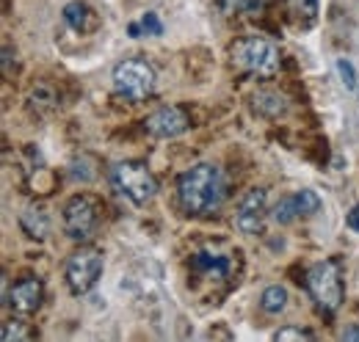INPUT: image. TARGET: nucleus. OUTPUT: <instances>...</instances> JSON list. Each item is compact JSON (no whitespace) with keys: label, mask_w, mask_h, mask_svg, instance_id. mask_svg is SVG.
Segmentation results:
<instances>
[{"label":"nucleus","mask_w":359,"mask_h":342,"mask_svg":"<svg viewBox=\"0 0 359 342\" xmlns=\"http://www.w3.org/2000/svg\"><path fill=\"white\" fill-rule=\"evenodd\" d=\"M255 111H257L260 116H266V119H276V116H282V114L287 111V102H285L282 94L263 88V91L255 94Z\"/></svg>","instance_id":"obj_13"},{"label":"nucleus","mask_w":359,"mask_h":342,"mask_svg":"<svg viewBox=\"0 0 359 342\" xmlns=\"http://www.w3.org/2000/svg\"><path fill=\"white\" fill-rule=\"evenodd\" d=\"M271 215H273V221H276V224H293V221L299 218L296 196H285V199H279Z\"/></svg>","instance_id":"obj_18"},{"label":"nucleus","mask_w":359,"mask_h":342,"mask_svg":"<svg viewBox=\"0 0 359 342\" xmlns=\"http://www.w3.org/2000/svg\"><path fill=\"white\" fill-rule=\"evenodd\" d=\"M191 265H194V271H199V273H205V276H210V279H224L226 273H229L226 256L216 254V252H210V249L196 252L194 259H191Z\"/></svg>","instance_id":"obj_12"},{"label":"nucleus","mask_w":359,"mask_h":342,"mask_svg":"<svg viewBox=\"0 0 359 342\" xmlns=\"http://www.w3.org/2000/svg\"><path fill=\"white\" fill-rule=\"evenodd\" d=\"M287 3H290V11L296 14L299 22L313 25L315 17H318V0H287Z\"/></svg>","instance_id":"obj_19"},{"label":"nucleus","mask_w":359,"mask_h":342,"mask_svg":"<svg viewBox=\"0 0 359 342\" xmlns=\"http://www.w3.org/2000/svg\"><path fill=\"white\" fill-rule=\"evenodd\" d=\"M20 226L28 232V238H36V240H45L47 229H50L45 210H39V207H28L25 213L20 215Z\"/></svg>","instance_id":"obj_15"},{"label":"nucleus","mask_w":359,"mask_h":342,"mask_svg":"<svg viewBox=\"0 0 359 342\" xmlns=\"http://www.w3.org/2000/svg\"><path fill=\"white\" fill-rule=\"evenodd\" d=\"M177 199L185 215L205 218L222 210L226 199L224 174L213 163H199L194 169L182 171L177 179Z\"/></svg>","instance_id":"obj_1"},{"label":"nucleus","mask_w":359,"mask_h":342,"mask_svg":"<svg viewBox=\"0 0 359 342\" xmlns=\"http://www.w3.org/2000/svg\"><path fill=\"white\" fill-rule=\"evenodd\" d=\"M296 205H299V215H315L320 210V196L310 188H304L296 193Z\"/></svg>","instance_id":"obj_20"},{"label":"nucleus","mask_w":359,"mask_h":342,"mask_svg":"<svg viewBox=\"0 0 359 342\" xmlns=\"http://www.w3.org/2000/svg\"><path fill=\"white\" fill-rule=\"evenodd\" d=\"M3 72H6V75L11 72V47H8V44L3 47Z\"/></svg>","instance_id":"obj_26"},{"label":"nucleus","mask_w":359,"mask_h":342,"mask_svg":"<svg viewBox=\"0 0 359 342\" xmlns=\"http://www.w3.org/2000/svg\"><path fill=\"white\" fill-rule=\"evenodd\" d=\"M64 22H67L75 34H89V31H94V28L100 25V17L91 11L86 3L72 0V3L64 6Z\"/></svg>","instance_id":"obj_11"},{"label":"nucleus","mask_w":359,"mask_h":342,"mask_svg":"<svg viewBox=\"0 0 359 342\" xmlns=\"http://www.w3.org/2000/svg\"><path fill=\"white\" fill-rule=\"evenodd\" d=\"M141 28H144V34H147V36H161V34H163V22L158 20V14H155V11H147V14H144Z\"/></svg>","instance_id":"obj_24"},{"label":"nucleus","mask_w":359,"mask_h":342,"mask_svg":"<svg viewBox=\"0 0 359 342\" xmlns=\"http://www.w3.org/2000/svg\"><path fill=\"white\" fill-rule=\"evenodd\" d=\"M229 58L238 69L260 75V78H273L279 69V50L263 39V36H243L229 47Z\"/></svg>","instance_id":"obj_3"},{"label":"nucleus","mask_w":359,"mask_h":342,"mask_svg":"<svg viewBox=\"0 0 359 342\" xmlns=\"http://www.w3.org/2000/svg\"><path fill=\"white\" fill-rule=\"evenodd\" d=\"M141 31H144L141 25H130V36H133V39H138V36H141Z\"/></svg>","instance_id":"obj_28"},{"label":"nucleus","mask_w":359,"mask_h":342,"mask_svg":"<svg viewBox=\"0 0 359 342\" xmlns=\"http://www.w3.org/2000/svg\"><path fill=\"white\" fill-rule=\"evenodd\" d=\"M100 221V202L89 193H78L64 207V232L72 240H89Z\"/></svg>","instance_id":"obj_7"},{"label":"nucleus","mask_w":359,"mask_h":342,"mask_svg":"<svg viewBox=\"0 0 359 342\" xmlns=\"http://www.w3.org/2000/svg\"><path fill=\"white\" fill-rule=\"evenodd\" d=\"M219 11L232 17V14H257L263 0H216Z\"/></svg>","instance_id":"obj_17"},{"label":"nucleus","mask_w":359,"mask_h":342,"mask_svg":"<svg viewBox=\"0 0 359 342\" xmlns=\"http://www.w3.org/2000/svg\"><path fill=\"white\" fill-rule=\"evenodd\" d=\"M343 340H348V342L359 340V323H354V326H348V329L343 331Z\"/></svg>","instance_id":"obj_27"},{"label":"nucleus","mask_w":359,"mask_h":342,"mask_svg":"<svg viewBox=\"0 0 359 342\" xmlns=\"http://www.w3.org/2000/svg\"><path fill=\"white\" fill-rule=\"evenodd\" d=\"M34 334L25 329V323H20V320H8V323H3V331H0V340L3 342H22V340H31Z\"/></svg>","instance_id":"obj_21"},{"label":"nucleus","mask_w":359,"mask_h":342,"mask_svg":"<svg viewBox=\"0 0 359 342\" xmlns=\"http://www.w3.org/2000/svg\"><path fill=\"white\" fill-rule=\"evenodd\" d=\"M337 75L346 88H357V72H354V64L348 58H337Z\"/></svg>","instance_id":"obj_22"},{"label":"nucleus","mask_w":359,"mask_h":342,"mask_svg":"<svg viewBox=\"0 0 359 342\" xmlns=\"http://www.w3.org/2000/svg\"><path fill=\"white\" fill-rule=\"evenodd\" d=\"M42 299H45V287L36 276H25L11 290H6V303L17 315H34L42 306Z\"/></svg>","instance_id":"obj_10"},{"label":"nucleus","mask_w":359,"mask_h":342,"mask_svg":"<svg viewBox=\"0 0 359 342\" xmlns=\"http://www.w3.org/2000/svg\"><path fill=\"white\" fill-rule=\"evenodd\" d=\"M111 182L119 193H125L133 205L144 207L158 196V179L141 160H125L111 169Z\"/></svg>","instance_id":"obj_4"},{"label":"nucleus","mask_w":359,"mask_h":342,"mask_svg":"<svg viewBox=\"0 0 359 342\" xmlns=\"http://www.w3.org/2000/svg\"><path fill=\"white\" fill-rule=\"evenodd\" d=\"M28 105H31V111H36V114H53V111L58 108V94L53 91V86L39 83L31 88Z\"/></svg>","instance_id":"obj_14"},{"label":"nucleus","mask_w":359,"mask_h":342,"mask_svg":"<svg viewBox=\"0 0 359 342\" xmlns=\"http://www.w3.org/2000/svg\"><path fill=\"white\" fill-rule=\"evenodd\" d=\"M346 224H348V229L359 232V205L351 207V213H348V218H346Z\"/></svg>","instance_id":"obj_25"},{"label":"nucleus","mask_w":359,"mask_h":342,"mask_svg":"<svg viewBox=\"0 0 359 342\" xmlns=\"http://www.w3.org/2000/svg\"><path fill=\"white\" fill-rule=\"evenodd\" d=\"M266 213H269V193H266V188H252L243 199H241V205H238V210H235V226H238V232L241 235H260L263 232V226H266Z\"/></svg>","instance_id":"obj_8"},{"label":"nucleus","mask_w":359,"mask_h":342,"mask_svg":"<svg viewBox=\"0 0 359 342\" xmlns=\"http://www.w3.org/2000/svg\"><path fill=\"white\" fill-rule=\"evenodd\" d=\"M273 340L276 342H287V340H315L313 331H307V329H293V326H287V329H279L276 334H273Z\"/></svg>","instance_id":"obj_23"},{"label":"nucleus","mask_w":359,"mask_h":342,"mask_svg":"<svg viewBox=\"0 0 359 342\" xmlns=\"http://www.w3.org/2000/svg\"><path fill=\"white\" fill-rule=\"evenodd\" d=\"M191 125L185 108L180 105H166V108H158L155 114H149L144 119V132H149L152 138H175L180 132H185Z\"/></svg>","instance_id":"obj_9"},{"label":"nucleus","mask_w":359,"mask_h":342,"mask_svg":"<svg viewBox=\"0 0 359 342\" xmlns=\"http://www.w3.org/2000/svg\"><path fill=\"white\" fill-rule=\"evenodd\" d=\"M260 306H263V312H269V315H279V312H285V306H287V290L285 287H279V285H271L263 290V296H260Z\"/></svg>","instance_id":"obj_16"},{"label":"nucleus","mask_w":359,"mask_h":342,"mask_svg":"<svg viewBox=\"0 0 359 342\" xmlns=\"http://www.w3.org/2000/svg\"><path fill=\"white\" fill-rule=\"evenodd\" d=\"M114 91L130 102H141L155 91V69L144 58H125L114 67Z\"/></svg>","instance_id":"obj_5"},{"label":"nucleus","mask_w":359,"mask_h":342,"mask_svg":"<svg viewBox=\"0 0 359 342\" xmlns=\"http://www.w3.org/2000/svg\"><path fill=\"white\" fill-rule=\"evenodd\" d=\"M102 268H105V259H102L100 249H91V246L78 249L67 262V285H69V290L75 296H86L97 285V279L102 276Z\"/></svg>","instance_id":"obj_6"},{"label":"nucleus","mask_w":359,"mask_h":342,"mask_svg":"<svg viewBox=\"0 0 359 342\" xmlns=\"http://www.w3.org/2000/svg\"><path fill=\"white\" fill-rule=\"evenodd\" d=\"M307 293L315 301L320 315H334L343 303V276H340V265L334 259H323L315 262L307 271Z\"/></svg>","instance_id":"obj_2"}]
</instances>
